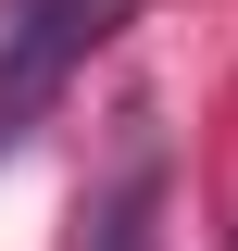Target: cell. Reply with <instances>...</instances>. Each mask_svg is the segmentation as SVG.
<instances>
[{
    "label": "cell",
    "mask_w": 238,
    "mask_h": 251,
    "mask_svg": "<svg viewBox=\"0 0 238 251\" xmlns=\"http://www.w3.org/2000/svg\"><path fill=\"white\" fill-rule=\"evenodd\" d=\"M113 25H125V0H13V38H0V138H13Z\"/></svg>",
    "instance_id": "cell-1"
},
{
    "label": "cell",
    "mask_w": 238,
    "mask_h": 251,
    "mask_svg": "<svg viewBox=\"0 0 238 251\" xmlns=\"http://www.w3.org/2000/svg\"><path fill=\"white\" fill-rule=\"evenodd\" d=\"M88 251H150V176H125L113 188V214H100V239Z\"/></svg>",
    "instance_id": "cell-2"
}]
</instances>
